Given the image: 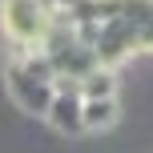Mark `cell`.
<instances>
[{
    "label": "cell",
    "mask_w": 153,
    "mask_h": 153,
    "mask_svg": "<svg viewBox=\"0 0 153 153\" xmlns=\"http://www.w3.org/2000/svg\"><path fill=\"white\" fill-rule=\"evenodd\" d=\"M8 89L65 133L117 121V65L153 48V0H0Z\"/></svg>",
    "instance_id": "obj_1"
}]
</instances>
